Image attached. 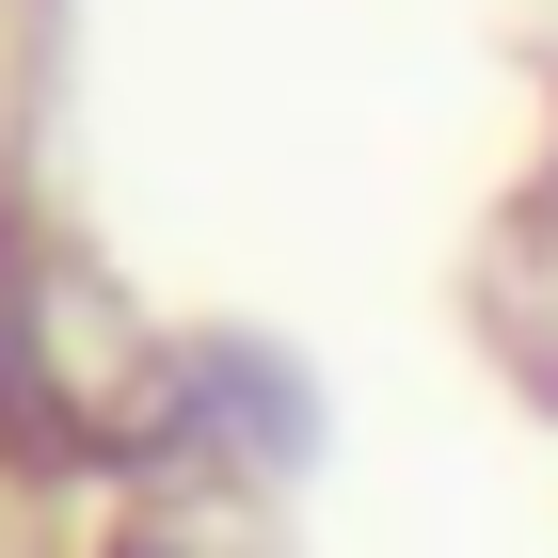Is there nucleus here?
I'll use <instances>...</instances> for the list:
<instances>
[{
  "mask_svg": "<svg viewBox=\"0 0 558 558\" xmlns=\"http://www.w3.org/2000/svg\"><path fill=\"white\" fill-rule=\"evenodd\" d=\"M192 384H208L223 415H240V463H303V430H319V415H303V384L271 367V351H208Z\"/></svg>",
  "mask_w": 558,
  "mask_h": 558,
  "instance_id": "f257e3e1",
  "label": "nucleus"
}]
</instances>
